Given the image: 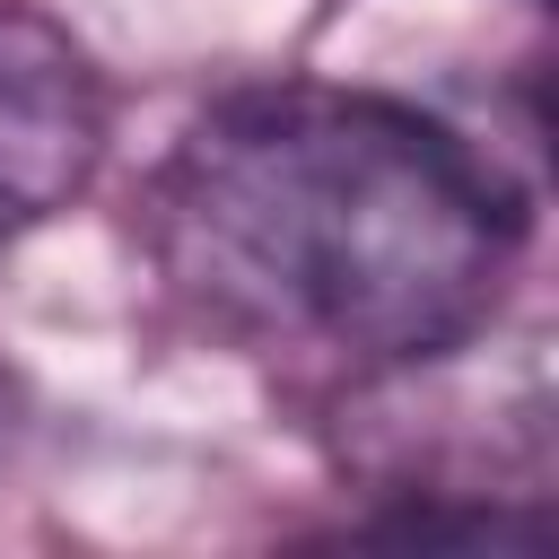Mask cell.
<instances>
[{"instance_id": "6da1fadb", "label": "cell", "mask_w": 559, "mask_h": 559, "mask_svg": "<svg viewBox=\"0 0 559 559\" xmlns=\"http://www.w3.org/2000/svg\"><path fill=\"white\" fill-rule=\"evenodd\" d=\"M148 253L183 306L253 349L411 376L498 314L524 192L402 96L271 79L166 148Z\"/></svg>"}, {"instance_id": "7a4b0ae2", "label": "cell", "mask_w": 559, "mask_h": 559, "mask_svg": "<svg viewBox=\"0 0 559 559\" xmlns=\"http://www.w3.org/2000/svg\"><path fill=\"white\" fill-rule=\"evenodd\" d=\"M105 79L35 9L0 0V253L61 218L105 166Z\"/></svg>"}]
</instances>
